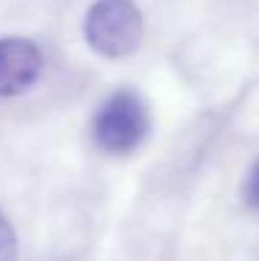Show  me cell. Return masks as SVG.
<instances>
[{
  "label": "cell",
  "mask_w": 259,
  "mask_h": 261,
  "mask_svg": "<svg viewBox=\"0 0 259 261\" xmlns=\"http://www.w3.org/2000/svg\"><path fill=\"white\" fill-rule=\"evenodd\" d=\"M243 192H245V200H248V206L259 211V161L251 167L248 178H245V189H243Z\"/></svg>",
  "instance_id": "obj_5"
},
{
  "label": "cell",
  "mask_w": 259,
  "mask_h": 261,
  "mask_svg": "<svg viewBox=\"0 0 259 261\" xmlns=\"http://www.w3.org/2000/svg\"><path fill=\"white\" fill-rule=\"evenodd\" d=\"M45 56L26 36L0 39V97H17L39 81Z\"/></svg>",
  "instance_id": "obj_3"
},
{
  "label": "cell",
  "mask_w": 259,
  "mask_h": 261,
  "mask_svg": "<svg viewBox=\"0 0 259 261\" xmlns=\"http://www.w3.org/2000/svg\"><path fill=\"white\" fill-rule=\"evenodd\" d=\"M0 261H17V233L3 214H0Z\"/></svg>",
  "instance_id": "obj_4"
},
{
  "label": "cell",
  "mask_w": 259,
  "mask_h": 261,
  "mask_svg": "<svg viewBox=\"0 0 259 261\" xmlns=\"http://www.w3.org/2000/svg\"><path fill=\"white\" fill-rule=\"evenodd\" d=\"M145 36V17L134 0H95L84 17V39L103 59L137 53Z\"/></svg>",
  "instance_id": "obj_1"
},
{
  "label": "cell",
  "mask_w": 259,
  "mask_h": 261,
  "mask_svg": "<svg viewBox=\"0 0 259 261\" xmlns=\"http://www.w3.org/2000/svg\"><path fill=\"white\" fill-rule=\"evenodd\" d=\"M148 128L151 120H148L145 100L131 89H120L98 106L92 117V142L103 153L126 156L145 142Z\"/></svg>",
  "instance_id": "obj_2"
}]
</instances>
